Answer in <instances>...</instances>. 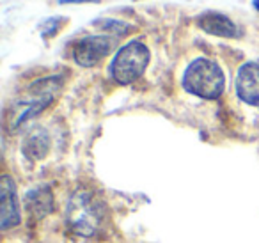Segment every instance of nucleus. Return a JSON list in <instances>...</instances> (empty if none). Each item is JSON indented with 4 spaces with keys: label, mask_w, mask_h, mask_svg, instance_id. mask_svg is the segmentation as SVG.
Listing matches in <instances>:
<instances>
[{
    "label": "nucleus",
    "mask_w": 259,
    "mask_h": 243,
    "mask_svg": "<svg viewBox=\"0 0 259 243\" xmlns=\"http://www.w3.org/2000/svg\"><path fill=\"white\" fill-rule=\"evenodd\" d=\"M61 87L62 82L59 76H48L30 84L27 93L13 101L11 108L8 110V125L11 126V130H18L23 123L36 117L48 105L54 103Z\"/></svg>",
    "instance_id": "f257e3e1"
},
{
    "label": "nucleus",
    "mask_w": 259,
    "mask_h": 243,
    "mask_svg": "<svg viewBox=\"0 0 259 243\" xmlns=\"http://www.w3.org/2000/svg\"><path fill=\"white\" fill-rule=\"evenodd\" d=\"M107 208L105 202L93 192H76L66 206V222L75 234L96 236L103 227Z\"/></svg>",
    "instance_id": "f03ea898"
},
{
    "label": "nucleus",
    "mask_w": 259,
    "mask_h": 243,
    "mask_svg": "<svg viewBox=\"0 0 259 243\" xmlns=\"http://www.w3.org/2000/svg\"><path fill=\"white\" fill-rule=\"evenodd\" d=\"M96 25L108 30V32H114V36H122V34H126L130 30V27L126 23L117 22V20H100Z\"/></svg>",
    "instance_id": "9b49d317"
},
{
    "label": "nucleus",
    "mask_w": 259,
    "mask_h": 243,
    "mask_svg": "<svg viewBox=\"0 0 259 243\" xmlns=\"http://www.w3.org/2000/svg\"><path fill=\"white\" fill-rule=\"evenodd\" d=\"M252 8H254L255 11L259 13V0H252Z\"/></svg>",
    "instance_id": "4468645a"
},
{
    "label": "nucleus",
    "mask_w": 259,
    "mask_h": 243,
    "mask_svg": "<svg viewBox=\"0 0 259 243\" xmlns=\"http://www.w3.org/2000/svg\"><path fill=\"white\" fill-rule=\"evenodd\" d=\"M50 146H52V140L47 130L34 128V130H30L29 135L23 139L22 151H23V154H25V158L37 161L47 156L48 151H50Z\"/></svg>",
    "instance_id": "1a4fd4ad"
},
{
    "label": "nucleus",
    "mask_w": 259,
    "mask_h": 243,
    "mask_svg": "<svg viewBox=\"0 0 259 243\" xmlns=\"http://www.w3.org/2000/svg\"><path fill=\"white\" fill-rule=\"evenodd\" d=\"M59 22H64V18H50V20H47V22L43 23V29H41V34L43 36H47V37H50V36H54L55 32L59 30Z\"/></svg>",
    "instance_id": "f8f14e48"
},
{
    "label": "nucleus",
    "mask_w": 259,
    "mask_h": 243,
    "mask_svg": "<svg viewBox=\"0 0 259 243\" xmlns=\"http://www.w3.org/2000/svg\"><path fill=\"white\" fill-rule=\"evenodd\" d=\"M151 61V52L146 43L132 39L115 52L110 62V76L119 86H128L141 78Z\"/></svg>",
    "instance_id": "20e7f679"
},
{
    "label": "nucleus",
    "mask_w": 259,
    "mask_h": 243,
    "mask_svg": "<svg viewBox=\"0 0 259 243\" xmlns=\"http://www.w3.org/2000/svg\"><path fill=\"white\" fill-rule=\"evenodd\" d=\"M197 25L204 30L209 36L217 37H238V27L229 16L222 15L217 11H204L202 15H199Z\"/></svg>",
    "instance_id": "6e6552de"
},
{
    "label": "nucleus",
    "mask_w": 259,
    "mask_h": 243,
    "mask_svg": "<svg viewBox=\"0 0 259 243\" xmlns=\"http://www.w3.org/2000/svg\"><path fill=\"white\" fill-rule=\"evenodd\" d=\"M183 89L202 100H217L226 89V75L215 61L199 57L183 73Z\"/></svg>",
    "instance_id": "7ed1b4c3"
},
{
    "label": "nucleus",
    "mask_w": 259,
    "mask_h": 243,
    "mask_svg": "<svg viewBox=\"0 0 259 243\" xmlns=\"http://www.w3.org/2000/svg\"><path fill=\"white\" fill-rule=\"evenodd\" d=\"M25 208L32 217L45 218L54 211V193L48 186H39L25 195Z\"/></svg>",
    "instance_id": "9d476101"
},
{
    "label": "nucleus",
    "mask_w": 259,
    "mask_h": 243,
    "mask_svg": "<svg viewBox=\"0 0 259 243\" xmlns=\"http://www.w3.org/2000/svg\"><path fill=\"white\" fill-rule=\"evenodd\" d=\"M0 188H2V195H0V199H2V202H0V227L8 231V229L18 225L20 220H22L18 197H16V185L11 179V176H2Z\"/></svg>",
    "instance_id": "0eeeda50"
},
{
    "label": "nucleus",
    "mask_w": 259,
    "mask_h": 243,
    "mask_svg": "<svg viewBox=\"0 0 259 243\" xmlns=\"http://www.w3.org/2000/svg\"><path fill=\"white\" fill-rule=\"evenodd\" d=\"M236 94L243 103L259 107V62H245L236 73Z\"/></svg>",
    "instance_id": "423d86ee"
},
{
    "label": "nucleus",
    "mask_w": 259,
    "mask_h": 243,
    "mask_svg": "<svg viewBox=\"0 0 259 243\" xmlns=\"http://www.w3.org/2000/svg\"><path fill=\"white\" fill-rule=\"evenodd\" d=\"M83 2H94V4H98L100 0H59V4H83Z\"/></svg>",
    "instance_id": "ddd939ff"
},
{
    "label": "nucleus",
    "mask_w": 259,
    "mask_h": 243,
    "mask_svg": "<svg viewBox=\"0 0 259 243\" xmlns=\"http://www.w3.org/2000/svg\"><path fill=\"white\" fill-rule=\"evenodd\" d=\"M115 47L112 36H85L73 45V61L82 68L98 66Z\"/></svg>",
    "instance_id": "39448f33"
}]
</instances>
